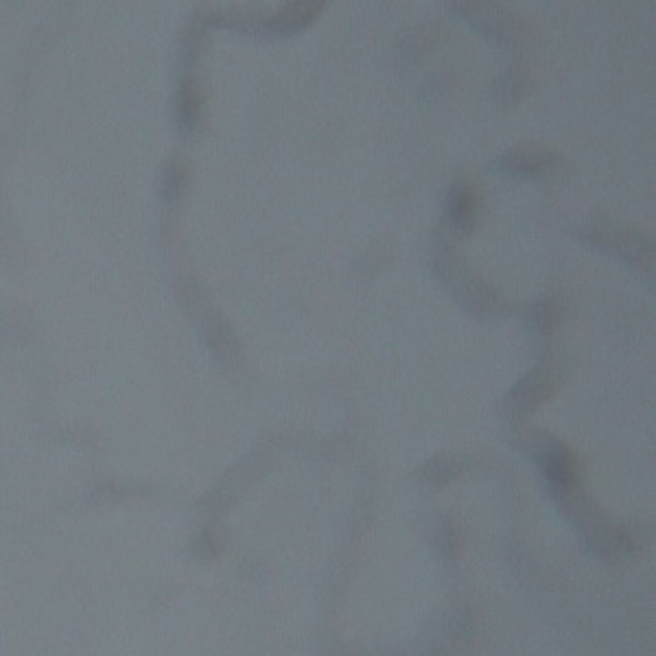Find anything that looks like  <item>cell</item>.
Wrapping results in <instances>:
<instances>
[{
  "label": "cell",
  "mask_w": 656,
  "mask_h": 656,
  "mask_svg": "<svg viewBox=\"0 0 656 656\" xmlns=\"http://www.w3.org/2000/svg\"><path fill=\"white\" fill-rule=\"evenodd\" d=\"M433 274L449 291L464 311L479 320H499L512 313V304L499 291L488 285L475 269L468 265L449 241H440L431 252Z\"/></svg>",
  "instance_id": "cell-1"
},
{
  "label": "cell",
  "mask_w": 656,
  "mask_h": 656,
  "mask_svg": "<svg viewBox=\"0 0 656 656\" xmlns=\"http://www.w3.org/2000/svg\"><path fill=\"white\" fill-rule=\"evenodd\" d=\"M576 237L597 252L617 256L643 283L654 287V243L646 234L615 226L613 221H591L576 230Z\"/></svg>",
  "instance_id": "cell-2"
},
{
  "label": "cell",
  "mask_w": 656,
  "mask_h": 656,
  "mask_svg": "<svg viewBox=\"0 0 656 656\" xmlns=\"http://www.w3.org/2000/svg\"><path fill=\"white\" fill-rule=\"evenodd\" d=\"M558 385L560 368L556 366V361L543 359L506 394V398L501 401L499 414L506 418L510 425H521L538 407L556 394Z\"/></svg>",
  "instance_id": "cell-3"
},
{
  "label": "cell",
  "mask_w": 656,
  "mask_h": 656,
  "mask_svg": "<svg viewBox=\"0 0 656 656\" xmlns=\"http://www.w3.org/2000/svg\"><path fill=\"white\" fill-rule=\"evenodd\" d=\"M447 7L499 49L519 51L525 42V25L506 7L495 3H449Z\"/></svg>",
  "instance_id": "cell-4"
},
{
  "label": "cell",
  "mask_w": 656,
  "mask_h": 656,
  "mask_svg": "<svg viewBox=\"0 0 656 656\" xmlns=\"http://www.w3.org/2000/svg\"><path fill=\"white\" fill-rule=\"evenodd\" d=\"M482 213V195L473 180H460L451 186L444 204L442 234L449 239H466L477 228Z\"/></svg>",
  "instance_id": "cell-5"
},
{
  "label": "cell",
  "mask_w": 656,
  "mask_h": 656,
  "mask_svg": "<svg viewBox=\"0 0 656 656\" xmlns=\"http://www.w3.org/2000/svg\"><path fill=\"white\" fill-rule=\"evenodd\" d=\"M562 158L558 151L545 145H523L514 147L492 162V169L499 173L514 175V178H541L560 169Z\"/></svg>",
  "instance_id": "cell-6"
},
{
  "label": "cell",
  "mask_w": 656,
  "mask_h": 656,
  "mask_svg": "<svg viewBox=\"0 0 656 656\" xmlns=\"http://www.w3.org/2000/svg\"><path fill=\"white\" fill-rule=\"evenodd\" d=\"M326 3H291L278 11L276 16L261 22V29L265 33L280 35V38H289L311 27L315 20L320 18Z\"/></svg>",
  "instance_id": "cell-7"
},
{
  "label": "cell",
  "mask_w": 656,
  "mask_h": 656,
  "mask_svg": "<svg viewBox=\"0 0 656 656\" xmlns=\"http://www.w3.org/2000/svg\"><path fill=\"white\" fill-rule=\"evenodd\" d=\"M532 92V75L521 66H512L492 81V99L503 108H514Z\"/></svg>",
  "instance_id": "cell-8"
},
{
  "label": "cell",
  "mask_w": 656,
  "mask_h": 656,
  "mask_svg": "<svg viewBox=\"0 0 656 656\" xmlns=\"http://www.w3.org/2000/svg\"><path fill=\"white\" fill-rule=\"evenodd\" d=\"M523 324L536 339H549L560 324V309L552 300L534 302L523 311Z\"/></svg>",
  "instance_id": "cell-9"
},
{
  "label": "cell",
  "mask_w": 656,
  "mask_h": 656,
  "mask_svg": "<svg viewBox=\"0 0 656 656\" xmlns=\"http://www.w3.org/2000/svg\"><path fill=\"white\" fill-rule=\"evenodd\" d=\"M462 473V464L455 458H436L427 462L423 468H420V475L427 484H447L451 479H455Z\"/></svg>",
  "instance_id": "cell-10"
},
{
  "label": "cell",
  "mask_w": 656,
  "mask_h": 656,
  "mask_svg": "<svg viewBox=\"0 0 656 656\" xmlns=\"http://www.w3.org/2000/svg\"><path fill=\"white\" fill-rule=\"evenodd\" d=\"M199 108H202V99H199V90L193 79H186L180 90L178 101V116L184 127H193L199 119Z\"/></svg>",
  "instance_id": "cell-11"
},
{
  "label": "cell",
  "mask_w": 656,
  "mask_h": 656,
  "mask_svg": "<svg viewBox=\"0 0 656 656\" xmlns=\"http://www.w3.org/2000/svg\"><path fill=\"white\" fill-rule=\"evenodd\" d=\"M436 40H438L436 31L425 29V27L416 29L412 35H407V42L401 44V51H405L403 60H418L420 55L436 46Z\"/></svg>",
  "instance_id": "cell-12"
},
{
  "label": "cell",
  "mask_w": 656,
  "mask_h": 656,
  "mask_svg": "<svg viewBox=\"0 0 656 656\" xmlns=\"http://www.w3.org/2000/svg\"><path fill=\"white\" fill-rule=\"evenodd\" d=\"M167 184H164V193H167L169 199L173 197H178L180 191H182V186H184V169L182 167H173L169 173H167V180H164Z\"/></svg>",
  "instance_id": "cell-13"
}]
</instances>
